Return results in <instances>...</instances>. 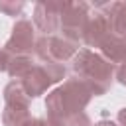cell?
<instances>
[{
	"mask_svg": "<svg viewBox=\"0 0 126 126\" xmlns=\"http://www.w3.org/2000/svg\"><path fill=\"white\" fill-rule=\"evenodd\" d=\"M91 98H93V93L81 79H77V77L65 79L63 85L53 89L45 98L47 124L55 126L57 122H61L67 116H73L77 112H85Z\"/></svg>",
	"mask_w": 126,
	"mask_h": 126,
	"instance_id": "6da1fadb",
	"label": "cell"
},
{
	"mask_svg": "<svg viewBox=\"0 0 126 126\" xmlns=\"http://www.w3.org/2000/svg\"><path fill=\"white\" fill-rule=\"evenodd\" d=\"M71 69L77 79H81L93 93V96H102L110 91L114 83L116 65L106 61L98 51L81 47L71 59Z\"/></svg>",
	"mask_w": 126,
	"mask_h": 126,
	"instance_id": "7a4b0ae2",
	"label": "cell"
},
{
	"mask_svg": "<svg viewBox=\"0 0 126 126\" xmlns=\"http://www.w3.org/2000/svg\"><path fill=\"white\" fill-rule=\"evenodd\" d=\"M67 77V69L65 65H57V63H35L32 67V71L20 81L26 94L32 98L41 96L49 87L57 85L59 81H63Z\"/></svg>",
	"mask_w": 126,
	"mask_h": 126,
	"instance_id": "3957f363",
	"label": "cell"
},
{
	"mask_svg": "<svg viewBox=\"0 0 126 126\" xmlns=\"http://www.w3.org/2000/svg\"><path fill=\"white\" fill-rule=\"evenodd\" d=\"M91 16V4L87 2H65L61 18H59V32L61 37L67 41L81 45L83 30L87 26V20Z\"/></svg>",
	"mask_w": 126,
	"mask_h": 126,
	"instance_id": "277c9868",
	"label": "cell"
},
{
	"mask_svg": "<svg viewBox=\"0 0 126 126\" xmlns=\"http://www.w3.org/2000/svg\"><path fill=\"white\" fill-rule=\"evenodd\" d=\"M81 47L67 41L61 35H41L35 39L33 53L41 59V63H57L63 65L75 57V53Z\"/></svg>",
	"mask_w": 126,
	"mask_h": 126,
	"instance_id": "5b68a950",
	"label": "cell"
},
{
	"mask_svg": "<svg viewBox=\"0 0 126 126\" xmlns=\"http://www.w3.org/2000/svg\"><path fill=\"white\" fill-rule=\"evenodd\" d=\"M35 39L37 37H35L33 22L20 18V20H16V24L12 28L8 41L4 43V49L12 55H32L33 47H35Z\"/></svg>",
	"mask_w": 126,
	"mask_h": 126,
	"instance_id": "8992f818",
	"label": "cell"
},
{
	"mask_svg": "<svg viewBox=\"0 0 126 126\" xmlns=\"http://www.w3.org/2000/svg\"><path fill=\"white\" fill-rule=\"evenodd\" d=\"M65 2L61 0H41L33 6V28L43 35H55L59 32V18Z\"/></svg>",
	"mask_w": 126,
	"mask_h": 126,
	"instance_id": "52a82bcc",
	"label": "cell"
},
{
	"mask_svg": "<svg viewBox=\"0 0 126 126\" xmlns=\"http://www.w3.org/2000/svg\"><path fill=\"white\" fill-rule=\"evenodd\" d=\"M110 32H112V28H110V18H108L102 10H98V8L93 6V8H91V16H89V20H87V26H85V30H83L81 43H85L87 49H91V47L98 49V45L102 43V39H104Z\"/></svg>",
	"mask_w": 126,
	"mask_h": 126,
	"instance_id": "ba28073f",
	"label": "cell"
},
{
	"mask_svg": "<svg viewBox=\"0 0 126 126\" xmlns=\"http://www.w3.org/2000/svg\"><path fill=\"white\" fill-rule=\"evenodd\" d=\"M98 53H100L106 61H110L112 65H122V63H126V37L116 35L114 32H110V33L102 39V43L98 45Z\"/></svg>",
	"mask_w": 126,
	"mask_h": 126,
	"instance_id": "9c48e42d",
	"label": "cell"
},
{
	"mask_svg": "<svg viewBox=\"0 0 126 126\" xmlns=\"http://www.w3.org/2000/svg\"><path fill=\"white\" fill-rule=\"evenodd\" d=\"M94 8L102 10L110 18V28L116 35L126 37V2H98Z\"/></svg>",
	"mask_w": 126,
	"mask_h": 126,
	"instance_id": "30bf717a",
	"label": "cell"
},
{
	"mask_svg": "<svg viewBox=\"0 0 126 126\" xmlns=\"http://www.w3.org/2000/svg\"><path fill=\"white\" fill-rule=\"evenodd\" d=\"M4 106H22L30 108V96L26 94L24 87L20 81H10L4 87Z\"/></svg>",
	"mask_w": 126,
	"mask_h": 126,
	"instance_id": "8fae6325",
	"label": "cell"
},
{
	"mask_svg": "<svg viewBox=\"0 0 126 126\" xmlns=\"http://www.w3.org/2000/svg\"><path fill=\"white\" fill-rule=\"evenodd\" d=\"M35 63L32 61V55H12L6 73L10 75L12 81H22L33 67Z\"/></svg>",
	"mask_w": 126,
	"mask_h": 126,
	"instance_id": "7c38bea8",
	"label": "cell"
},
{
	"mask_svg": "<svg viewBox=\"0 0 126 126\" xmlns=\"http://www.w3.org/2000/svg\"><path fill=\"white\" fill-rule=\"evenodd\" d=\"M30 120H32L30 108L4 106V110H2V122H4V126H26Z\"/></svg>",
	"mask_w": 126,
	"mask_h": 126,
	"instance_id": "4fadbf2b",
	"label": "cell"
},
{
	"mask_svg": "<svg viewBox=\"0 0 126 126\" xmlns=\"http://www.w3.org/2000/svg\"><path fill=\"white\" fill-rule=\"evenodd\" d=\"M24 8H26V4L22 0H18V2L16 0H0V12H4L6 16H12V18L20 16Z\"/></svg>",
	"mask_w": 126,
	"mask_h": 126,
	"instance_id": "5bb4252c",
	"label": "cell"
},
{
	"mask_svg": "<svg viewBox=\"0 0 126 126\" xmlns=\"http://www.w3.org/2000/svg\"><path fill=\"white\" fill-rule=\"evenodd\" d=\"M55 126H93V124H91V118H89L87 112H77V114H73V116L63 118V120L57 122Z\"/></svg>",
	"mask_w": 126,
	"mask_h": 126,
	"instance_id": "9a60e30c",
	"label": "cell"
},
{
	"mask_svg": "<svg viewBox=\"0 0 126 126\" xmlns=\"http://www.w3.org/2000/svg\"><path fill=\"white\" fill-rule=\"evenodd\" d=\"M10 57H12V53H8L4 47H0V73H6L8 63H10Z\"/></svg>",
	"mask_w": 126,
	"mask_h": 126,
	"instance_id": "2e32d148",
	"label": "cell"
},
{
	"mask_svg": "<svg viewBox=\"0 0 126 126\" xmlns=\"http://www.w3.org/2000/svg\"><path fill=\"white\" fill-rule=\"evenodd\" d=\"M114 79H116L120 85H124V87H126V63H122V65H118V67H116Z\"/></svg>",
	"mask_w": 126,
	"mask_h": 126,
	"instance_id": "e0dca14e",
	"label": "cell"
},
{
	"mask_svg": "<svg viewBox=\"0 0 126 126\" xmlns=\"http://www.w3.org/2000/svg\"><path fill=\"white\" fill-rule=\"evenodd\" d=\"M26 126H49V124H47V120H45V118H32Z\"/></svg>",
	"mask_w": 126,
	"mask_h": 126,
	"instance_id": "ac0fdd59",
	"label": "cell"
},
{
	"mask_svg": "<svg viewBox=\"0 0 126 126\" xmlns=\"http://www.w3.org/2000/svg\"><path fill=\"white\" fill-rule=\"evenodd\" d=\"M116 118H118V124H120V126H126V106L118 110V116H116Z\"/></svg>",
	"mask_w": 126,
	"mask_h": 126,
	"instance_id": "d6986e66",
	"label": "cell"
},
{
	"mask_svg": "<svg viewBox=\"0 0 126 126\" xmlns=\"http://www.w3.org/2000/svg\"><path fill=\"white\" fill-rule=\"evenodd\" d=\"M94 126H118L116 122H112V120H98Z\"/></svg>",
	"mask_w": 126,
	"mask_h": 126,
	"instance_id": "ffe728a7",
	"label": "cell"
}]
</instances>
